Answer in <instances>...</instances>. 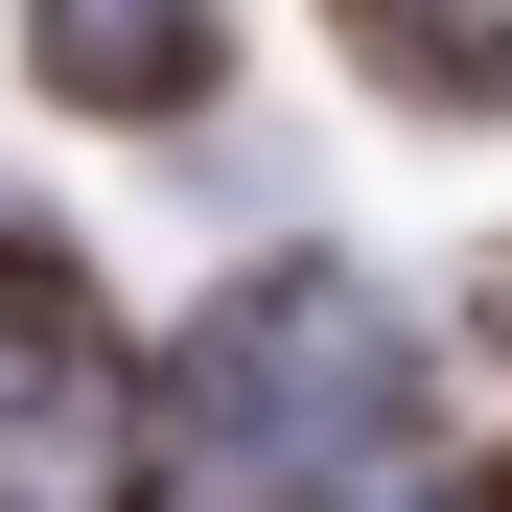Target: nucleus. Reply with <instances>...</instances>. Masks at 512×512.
<instances>
[{
	"label": "nucleus",
	"mask_w": 512,
	"mask_h": 512,
	"mask_svg": "<svg viewBox=\"0 0 512 512\" xmlns=\"http://www.w3.org/2000/svg\"><path fill=\"white\" fill-rule=\"evenodd\" d=\"M24 47H47V94H94V117H163V94H210L233 0H24Z\"/></svg>",
	"instance_id": "1"
}]
</instances>
